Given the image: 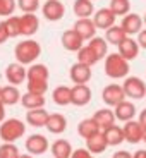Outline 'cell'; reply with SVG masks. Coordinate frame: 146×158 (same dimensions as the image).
Returning a JSON list of instances; mask_svg holds the SVG:
<instances>
[{
	"label": "cell",
	"mask_w": 146,
	"mask_h": 158,
	"mask_svg": "<svg viewBox=\"0 0 146 158\" xmlns=\"http://www.w3.org/2000/svg\"><path fill=\"white\" fill-rule=\"evenodd\" d=\"M14 55H16V60L23 65H31V64L36 62L40 55H41V47H40L38 41L28 38L24 41H19L14 48Z\"/></svg>",
	"instance_id": "obj_1"
},
{
	"label": "cell",
	"mask_w": 146,
	"mask_h": 158,
	"mask_svg": "<svg viewBox=\"0 0 146 158\" xmlns=\"http://www.w3.org/2000/svg\"><path fill=\"white\" fill-rule=\"evenodd\" d=\"M105 74L110 79H124L127 77L131 67H129V60H126L124 57H120L119 53H108L105 57Z\"/></svg>",
	"instance_id": "obj_2"
},
{
	"label": "cell",
	"mask_w": 146,
	"mask_h": 158,
	"mask_svg": "<svg viewBox=\"0 0 146 158\" xmlns=\"http://www.w3.org/2000/svg\"><path fill=\"white\" fill-rule=\"evenodd\" d=\"M26 134V124L19 118H7L0 124V139L4 143H16Z\"/></svg>",
	"instance_id": "obj_3"
},
{
	"label": "cell",
	"mask_w": 146,
	"mask_h": 158,
	"mask_svg": "<svg viewBox=\"0 0 146 158\" xmlns=\"http://www.w3.org/2000/svg\"><path fill=\"white\" fill-rule=\"evenodd\" d=\"M122 89H124L126 98L141 100V98H144V95H146V83L143 79L136 77V76H127V77H124Z\"/></svg>",
	"instance_id": "obj_4"
},
{
	"label": "cell",
	"mask_w": 146,
	"mask_h": 158,
	"mask_svg": "<svg viewBox=\"0 0 146 158\" xmlns=\"http://www.w3.org/2000/svg\"><path fill=\"white\" fill-rule=\"evenodd\" d=\"M102 100H103V103H105L108 108L119 105L122 100H126V95H124L122 86H120V84H115V83L105 86L103 91H102Z\"/></svg>",
	"instance_id": "obj_5"
},
{
	"label": "cell",
	"mask_w": 146,
	"mask_h": 158,
	"mask_svg": "<svg viewBox=\"0 0 146 158\" xmlns=\"http://www.w3.org/2000/svg\"><path fill=\"white\" fill-rule=\"evenodd\" d=\"M24 146L29 155H43L48 151L50 143H48V138L43 134H31L29 138H26Z\"/></svg>",
	"instance_id": "obj_6"
},
{
	"label": "cell",
	"mask_w": 146,
	"mask_h": 158,
	"mask_svg": "<svg viewBox=\"0 0 146 158\" xmlns=\"http://www.w3.org/2000/svg\"><path fill=\"white\" fill-rule=\"evenodd\" d=\"M43 17L50 23H57L64 17L65 14V5L60 2V0H47L43 4Z\"/></svg>",
	"instance_id": "obj_7"
},
{
	"label": "cell",
	"mask_w": 146,
	"mask_h": 158,
	"mask_svg": "<svg viewBox=\"0 0 146 158\" xmlns=\"http://www.w3.org/2000/svg\"><path fill=\"white\" fill-rule=\"evenodd\" d=\"M91 88L88 84H74L71 88V103L76 107H86L91 102Z\"/></svg>",
	"instance_id": "obj_8"
},
{
	"label": "cell",
	"mask_w": 146,
	"mask_h": 158,
	"mask_svg": "<svg viewBox=\"0 0 146 158\" xmlns=\"http://www.w3.org/2000/svg\"><path fill=\"white\" fill-rule=\"evenodd\" d=\"M114 114H115L117 120H120V122H129V120H134L136 114H138V108H136V105L132 102L122 100L119 105L114 107Z\"/></svg>",
	"instance_id": "obj_9"
},
{
	"label": "cell",
	"mask_w": 146,
	"mask_h": 158,
	"mask_svg": "<svg viewBox=\"0 0 146 158\" xmlns=\"http://www.w3.org/2000/svg\"><path fill=\"white\" fill-rule=\"evenodd\" d=\"M143 26H144V24H143V17H139V14H132V12H129V14L122 16L120 28L124 29V33H126L127 36L138 35V33L143 29Z\"/></svg>",
	"instance_id": "obj_10"
},
{
	"label": "cell",
	"mask_w": 146,
	"mask_h": 158,
	"mask_svg": "<svg viewBox=\"0 0 146 158\" xmlns=\"http://www.w3.org/2000/svg\"><path fill=\"white\" fill-rule=\"evenodd\" d=\"M5 77H7L9 84L12 86H19L26 81V67L19 62H12L5 69Z\"/></svg>",
	"instance_id": "obj_11"
},
{
	"label": "cell",
	"mask_w": 146,
	"mask_h": 158,
	"mask_svg": "<svg viewBox=\"0 0 146 158\" xmlns=\"http://www.w3.org/2000/svg\"><path fill=\"white\" fill-rule=\"evenodd\" d=\"M122 132H124V141L131 143V144H138L139 141H143V126L138 120L124 122Z\"/></svg>",
	"instance_id": "obj_12"
},
{
	"label": "cell",
	"mask_w": 146,
	"mask_h": 158,
	"mask_svg": "<svg viewBox=\"0 0 146 158\" xmlns=\"http://www.w3.org/2000/svg\"><path fill=\"white\" fill-rule=\"evenodd\" d=\"M69 76H71V81L74 84H88L93 72H91V67H88V65H84L81 62H76L74 65H71Z\"/></svg>",
	"instance_id": "obj_13"
},
{
	"label": "cell",
	"mask_w": 146,
	"mask_h": 158,
	"mask_svg": "<svg viewBox=\"0 0 146 158\" xmlns=\"http://www.w3.org/2000/svg\"><path fill=\"white\" fill-rule=\"evenodd\" d=\"M115 14L110 10L108 7H103V9H98V10H95V14H93V23H95L96 29H108L110 26H114L115 24Z\"/></svg>",
	"instance_id": "obj_14"
},
{
	"label": "cell",
	"mask_w": 146,
	"mask_h": 158,
	"mask_svg": "<svg viewBox=\"0 0 146 158\" xmlns=\"http://www.w3.org/2000/svg\"><path fill=\"white\" fill-rule=\"evenodd\" d=\"M19 26H21V36H33L40 29V19L36 14H23L19 16Z\"/></svg>",
	"instance_id": "obj_15"
},
{
	"label": "cell",
	"mask_w": 146,
	"mask_h": 158,
	"mask_svg": "<svg viewBox=\"0 0 146 158\" xmlns=\"http://www.w3.org/2000/svg\"><path fill=\"white\" fill-rule=\"evenodd\" d=\"M72 29H74L81 38H83V41H90L93 36H96V26H95V23H93L91 17L77 19L74 23V28H72Z\"/></svg>",
	"instance_id": "obj_16"
},
{
	"label": "cell",
	"mask_w": 146,
	"mask_h": 158,
	"mask_svg": "<svg viewBox=\"0 0 146 158\" xmlns=\"http://www.w3.org/2000/svg\"><path fill=\"white\" fill-rule=\"evenodd\" d=\"M117 48H119L117 53L120 57H124L126 60L136 59V57H138V53H139V45H138V41H136L132 36H126V38H124L122 41L117 45Z\"/></svg>",
	"instance_id": "obj_17"
},
{
	"label": "cell",
	"mask_w": 146,
	"mask_h": 158,
	"mask_svg": "<svg viewBox=\"0 0 146 158\" xmlns=\"http://www.w3.org/2000/svg\"><path fill=\"white\" fill-rule=\"evenodd\" d=\"M60 41H62V47L65 48L67 52H77L79 48L84 45L83 38H81L74 29H67V31H64L62 36H60Z\"/></svg>",
	"instance_id": "obj_18"
},
{
	"label": "cell",
	"mask_w": 146,
	"mask_h": 158,
	"mask_svg": "<svg viewBox=\"0 0 146 158\" xmlns=\"http://www.w3.org/2000/svg\"><path fill=\"white\" fill-rule=\"evenodd\" d=\"M47 131L52 134H64L67 129V118L62 114H50L47 120Z\"/></svg>",
	"instance_id": "obj_19"
},
{
	"label": "cell",
	"mask_w": 146,
	"mask_h": 158,
	"mask_svg": "<svg viewBox=\"0 0 146 158\" xmlns=\"http://www.w3.org/2000/svg\"><path fill=\"white\" fill-rule=\"evenodd\" d=\"M91 118H93V120L98 124L100 131H105L107 127L114 126V124L117 122L114 110H110V108H100V110L95 112V115H93Z\"/></svg>",
	"instance_id": "obj_20"
},
{
	"label": "cell",
	"mask_w": 146,
	"mask_h": 158,
	"mask_svg": "<svg viewBox=\"0 0 146 158\" xmlns=\"http://www.w3.org/2000/svg\"><path fill=\"white\" fill-rule=\"evenodd\" d=\"M50 71L45 64H31L29 69H26V81H48Z\"/></svg>",
	"instance_id": "obj_21"
},
{
	"label": "cell",
	"mask_w": 146,
	"mask_h": 158,
	"mask_svg": "<svg viewBox=\"0 0 146 158\" xmlns=\"http://www.w3.org/2000/svg\"><path fill=\"white\" fill-rule=\"evenodd\" d=\"M107 148H108V144H107V141H105V136H103L102 131L86 139V150L90 151L91 155H100L107 150Z\"/></svg>",
	"instance_id": "obj_22"
},
{
	"label": "cell",
	"mask_w": 146,
	"mask_h": 158,
	"mask_svg": "<svg viewBox=\"0 0 146 158\" xmlns=\"http://www.w3.org/2000/svg\"><path fill=\"white\" fill-rule=\"evenodd\" d=\"M0 102L4 103L5 107L16 105V103L21 102V91L17 89V86H12V84L0 88Z\"/></svg>",
	"instance_id": "obj_23"
},
{
	"label": "cell",
	"mask_w": 146,
	"mask_h": 158,
	"mask_svg": "<svg viewBox=\"0 0 146 158\" xmlns=\"http://www.w3.org/2000/svg\"><path fill=\"white\" fill-rule=\"evenodd\" d=\"M48 112L43 108H35V110H28L26 114V122L33 127H45L47 126V120H48Z\"/></svg>",
	"instance_id": "obj_24"
},
{
	"label": "cell",
	"mask_w": 146,
	"mask_h": 158,
	"mask_svg": "<svg viewBox=\"0 0 146 158\" xmlns=\"http://www.w3.org/2000/svg\"><path fill=\"white\" fill-rule=\"evenodd\" d=\"M103 136H105V141H107L108 146H119L124 143V132H122V127L114 124V126L107 127L105 131H102Z\"/></svg>",
	"instance_id": "obj_25"
},
{
	"label": "cell",
	"mask_w": 146,
	"mask_h": 158,
	"mask_svg": "<svg viewBox=\"0 0 146 158\" xmlns=\"http://www.w3.org/2000/svg\"><path fill=\"white\" fill-rule=\"evenodd\" d=\"M47 100L45 95H35V93H26V95H21V105H23L26 110H35V108H43Z\"/></svg>",
	"instance_id": "obj_26"
},
{
	"label": "cell",
	"mask_w": 146,
	"mask_h": 158,
	"mask_svg": "<svg viewBox=\"0 0 146 158\" xmlns=\"http://www.w3.org/2000/svg\"><path fill=\"white\" fill-rule=\"evenodd\" d=\"M88 47H90V50L95 53V57L98 60L105 59V57L108 55V43L105 38H100V36H93V38L88 41Z\"/></svg>",
	"instance_id": "obj_27"
},
{
	"label": "cell",
	"mask_w": 146,
	"mask_h": 158,
	"mask_svg": "<svg viewBox=\"0 0 146 158\" xmlns=\"http://www.w3.org/2000/svg\"><path fill=\"white\" fill-rule=\"evenodd\" d=\"M72 10L77 16V19H84V17H93L95 14V5L93 0H74Z\"/></svg>",
	"instance_id": "obj_28"
},
{
	"label": "cell",
	"mask_w": 146,
	"mask_h": 158,
	"mask_svg": "<svg viewBox=\"0 0 146 158\" xmlns=\"http://www.w3.org/2000/svg\"><path fill=\"white\" fill-rule=\"evenodd\" d=\"M50 151L55 158H69L72 153V146L67 139H57L50 144Z\"/></svg>",
	"instance_id": "obj_29"
},
{
	"label": "cell",
	"mask_w": 146,
	"mask_h": 158,
	"mask_svg": "<svg viewBox=\"0 0 146 158\" xmlns=\"http://www.w3.org/2000/svg\"><path fill=\"white\" fill-rule=\"evenodd\" d=\"M96 132H100V127L93 118H84V120H81V122L77 124V134L83 139L91 138V136H95Z\"/></svg>",
	"instance_id": "obj_30"
},
{
	"label": "cell",
	"mask_w": 146,
	"mask_h": 158,
	"mask_svg": "<svg viewBox=\"0 0 146 158\" xmlns=\"http://www.w3.org/2000/svg\"><path fill=\"white\" fill-rule=\"evenodd\" d=\"M52 100L59 107H65L71 103V88L69 86H57L52 91Z\"/></svg>",
	"instance_id": "obj_31"
},
{
	"label": "cell",
	"mask_w": 146,
	"mask_h": 158,
	"mask_svg": "<svg viewBox=\"0 0 146 158\" xmlns=\"http://www.w3.org/2000/svg\"><path fill=\"white\" fill-rule=\"evenodd\" d=\"M126 33H124V29L120 28V26H110L108 29H105V40H107L108 45H115L117 47L120 41H122L124 38H126Z\"/></svg>",
	"instance_id": "obj_32"
},
{
	"label": "cell",
	"mask_w": 146,
	"mask_h": 158,
	"mask_svg": "<svg viewBox=\"0 0 146 158\" xmlns=\"http://www.w3.org/2000/svg\"><path fill=\"white\" fill-rule=\"evenodd\" d=\"M76 53H77V62L84 64V65H88V67H93V65L98 62V59H96L95 53L90 50V47H88V45H86V47L83 45V47L79 48Z\"/></svg>",
	"instance_id": "obj_33"
},
{
	"label": "cell",
	"mask_w": 146,
	"mask_h": 158,
	"mask_svg": "<svg viewBox=\"0 0 146 158\" xmlns=\"http://www.w3.org/2000/svg\"><path fill=\"white\" fill-rule=\"evenodd\" d=\"M5 29L9 33V38H17L21 36V26H19V16H9L4 21Z\"/></svg>",
	"instance_id": "obj_34"
},
{
	"label": "cell",
	"mask_w": 146,
	"mask_h": 158,
	"mask_svg": "<svg viewBox=\"0 0 146 158\" xmlns=\"http://www.w3.org/2000/svg\"><path fill=\"white\" fill-rule=\"evenodd\" d=\"M108 9L115 16H126V14L131 12V2L129 0H110Z\"/></svg>",
	"instance_id": "obj_35"
},
{
	"label": "cell",
	"mask_w": 146,
	"mask_h": 158,
	"mask_svg": "<svg viewBox=\"0 0 146 158\" xmlns=\"http://www.w3.org/2000/svg\"><path fill=\"white\" fill-rule=\"evenodd\" d=\"M19 148L14 143H4L0 144V158H17L19 156Z\"/></svg>",
	"instance_id": "obj_36"
},
{
	"label": "cell",
	"mask_w": 146,
	"mask_h": 158,
	"mask_svg": "<svg viewBox=\"0 0 146 158\" xmlns=\"http://www.w3.org/2000/svg\"><path fill=\"white\" fill-rule=\"evenodd\" d=\"M29 93H35V95H45L48 91V81H28L26 83Z\"/></svg>",
	"instance_id": "obj_37"
},
{
	"label": "cell",
	"mask_w": 146,
	"mask_h": 158,
	"mask_svg": "<svg viewBox=\"0 0 146 158\" xmlns=\"http://www.w3.org/2000/svg\"><path fill=\"white\" fill-rule=\"evenodd\" d=\"M17 7L24 14H35L40 9V0H17Z\"/></svg>",
	"instance_id": "obj_38"
},
{
	"label": "cell",
	"mask_w": 146,
	"mask_h": 158,
	"mask_svg": "<svg viewBox=\"0 0 146 158\" xmlns=\"http://www.w3.org/2000/svg\"><path fill=\"white\" fill-rule=\"evenodd\" d=\"M14 9H16V0H0V16L2 17L12 16Z\"/></svg>",
	"instance_id": "obj_39"
},
{
	"label": "cell",
	"mask_w": 146,
	"mask_h": 158,
	"mask_svg": "<svg viewBox=\"0 0 146 158\" xmlns=\"http://www.w3.org/2000/svg\"><path fill=\"white\" fill-rule=\"evenodd\" d=\"M69 158H95V155H91L90 151L84 150V148H79V150H72V153Z\"/></svg>",
	"instance_id": "obj_40"
},
{
	"label": "cell",
	"mask_w": 146,
	"mask_h": 158,
	"mask_svg": "<svg viewBox=\"0 0 146 158\" xmlns=\"http://www.w3.org/2000/svg\"><path fill=\"white\" fill-rule=\"evenodd\" d=\"M136 41H138L139 47L146 50V28H143L141 31L138 33V40H136Z\"/></svg>",
	"instance_id": "obj_41"
},
{
	"label": "cell",
	"mask_w": 146,
	"mask_h": 158,
	"mask_svg": "<svg viewBox=\"0 0 146 158\" xmlns=\"http://www.w3.org/2000/svg\"><path fill=\"white\" fill-rule=\"evenodd\" d=\"M7 40H9V33H7V29H5L4 21H2V23H0V45H4Z\"/></svg>",
	"instance_id": "obj_42"
},
{
	"label": "cell",
	"mask_w": 146,
	"mask_h": 158,
	"mask_svg": "<svg viewBox=\"0 0 146 158\" xmlns=\"http://www.w3.org/2000/svg\"><path fill=\"white\" fill-rule=\"evenodd\" d=\"M112 158H132V155L129 151H115Z\"/></svg>",
	"instance_id": "obj_43"
},
{
	"label": "cell",
	"mask_w": 146,
	"mask_h": 158,
	"mask_svg": "<svg viewBox=\"0 0 146 158\" xmlns=\"http://www.w3.org/2000/svg\"><path fill=\"white\" fill-rule=\"evenodd\" d=\"M139 124H141L143 127H146V108H143L141 110V114H139V120H138Z\"/></svg>",
	"instance_id": "obj_44"
},
{
	"label": "cell",
	"mask_w": 146,
	"mask_h": 158,
	"mask_svg": "<svg viewBox=\"0 0 146 158\" xmlns=\"http://www.w3.org/2000/svg\"><path fill=\"white\" fill-rule=\"evenodd\" d=\"M5 120V105L0 102V122H4Z\"/></svg>",
	"instance_id": "obj_45"
},
{
	"label": "cell",
	"mask_w": 146,
	"mask_h": 158,
	"mask_svg": "<svg viewBox=\"0 0 146 158\" xmlns=\"http://www.w3.org/2000/svg\"><path fill=\"white\" fill-rule=\"evenodd\" d=\"M132 158H146V150H138L132 155Z\"/></svg>",
	"instance_id": "obj_46"
},
{
	"label": "cell",
	"mask_w": 146,
	"mask_h": 158,
	"mask_svg": "<svg viewBox=\"0 0 146 158\" xmlns=\"http://www.w3.org/2000/svg\"><path fill=\"white\" fill-rule=\"evenodd\" d=\"M17 158H33V155H29V153H21Z\"/></svg>",
	"instance_id": "obj_47"
},
{
	"label": "cell",
	"mask_w": 146,
	"mask_h": 158,
	"mask_svg": "<svg viewBox=\"0 0 146 158\" xmlns=\"http://www.w3.org/2000/svg\"><path fill=\"white\" fill-rule=\"evenodd\" d=\"M143 141L146 143V127H143Z\"/></svg>",
	"instance_id": "obj_48"
},
{
	"label": "cell",
	"mask_w": 146,
	"mask_h": 158,
	"mask_svg": "<svg viewBox=\"0 0 146 158\" xmlns=\"http://www.w3.org/2000/svg\"><path fill=\"white\" fill-rule=\"evenodd\" d=\"M143 24L146 26V14H144V17H143Z\"/></svg>",
	"instance_id": "obj_49"
},
{
	"label": "cell",
	"mask_w": 146,
	"mask_h": 158,
	"mask_svg": "<svg viewBox=\"0 0 146 158\" xmlns=\"http://www.w3.org/2000/svg\"><path fill=\"white\" fill-rule=\"evenodd\" d=\"M144 98H146V95H144Z\"/></svg>",
	"instance_id": "obj_50"
},
{
	"label": "cell",
	"mask_w": 146,
	"mask_h": 158,
	"mask_svg": "<svg viewBox=\"0 0 146 158\" xmlns=\"http://www.w3.org/2000/svg\"><path fill=\"white\" fill-rule=\"evenodd\" d=\"M53 158H55V156H53Z\"/></svg>",
	"instance_id": "obj_51"
},
{
	"label": "cell",
	"mask_w": 146,
	"mask_h": 158,
	"mask_svg": "<svg viewBox=\"0 0 146 158\" xmlns=\"http://www.w3.org/2000/svg\"><path fill=\"white\" fill-rule=\"evenodd\" d=\"M0 88H2V86H0Z\"/></svg>",
	"instance_id": "obj_52"
}]
</instances>
